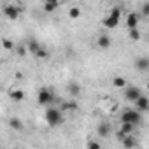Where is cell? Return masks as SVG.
Segmentation results:
<instances>
[{"label": "cell", "mask_w": 149, "mask_h": 149, "mask_svg": "<svg viewBox=\"0 0 149 149\" xmlns=\"http://www.w3.org/2000/svg\"><path fill=\"white\" fill-rule=\"evenodd\" d=\"M86 149H102V146H100V142H98V140H90Z\"/></svg>", "instance_id": "obj_24"}, {"label": "cell", "mask_w": 149, "mask_h": 149, "mask_svg": "<svg viewBox=\"0 0 149 149\" xmlns=\"http://www.w3.org/2000/svg\"><path fill=\"white\" fill-rule=\"evenodd\" d=\"M68 16H70L72 19L79 18V16H81V9H79V7H70V9H68Z\"/></svg>", "instance_id": "obj_23"}, {"label": "cell", "mask_w": 149, "mask_h": 149, "mask_svg": "<svg viewBox=\"0 0 149 149\" xmlns=\"http://www.w3.org/2000/svg\"><path fill=\"white\" fill-rule=\"evenodd\" d=\"M147 90H149V84H147Z\"/></svg>", "instance_id": "obj_27"}, {"label": "cell", "mask_w": 149, "mask_h": 149, "mask_svg": "<svg viewBox=\"0 0 149 149\" xmlns=\"http://www.w3.org/2000/svg\"><path fill=\"white\" fill-rule=\"evenodd\" d=\"M53 100H54V95L51 93V90H47V88L39 90V93H37V104L39 105H49Z\"/></svg>", "instance_id": "obj_4"}, {"label": "cell", "mask_w": 149, "mask_h": 149, "mask_svg": "<svg viewBox=\"0 0 149 149\" xmlns=\"http://www.w3.org/2000/svg\"><path fill=\"white\" fill-rule=\"evenodd\" d=\"M119 19H121V9H119V7H114V9H111L109 14L102 19V25L111 30V28H116V26L119 25Z\"/></svg>", "instance_id": "obj_2"}, {"label": "cell", "mask_w": 149, "mask_h": 149, "mask_svg": "<svg viewBox=\"0 0 149 149\" xmlns=\"http://www.w3.org/2000/svg\"><path fill=\"white\" fill-rule=\"evenodd\" d=\"M58 2H56V0H47V2H44L42 4V9L46 11V13H53V11H56L58 9Z\"/></svg>", "instance_id": "obj_16"}, {"label": "cell", "mask_w": 149, "mask_h": 149, "mask_svg": "<svg viewBox=\"0 0 149 149\" xmlns=\"http://www.w3.org/2000/svg\"><path fill=\"white\" fill-rule=\"evenodd\" d=\"M128 35H130V39H132L133 42L140 40V30H139V28H135V30H128Z\"/></svg>", "instance_id": "obj_21"}, {"label": "cell", "mask_w": 149, "mask_h": 149, "mask_svg": "<svg viewBox=\"0 0 149 149\" xmlns=\"http://www.w3.org/2000/svg\"><path fill=\"white\" fill-rule=\"evenodd\" d=\"M40 47H42V46H40V44H39L35 39H30V40H28V51H30L32 54H35V53H37Z\"/></svg>", "instance_id": "obj_18"}, {"label": "cell", "mask_w": 149, "mask_h": 149, "mask_svg": "<svg viewBox=\"0 0 149 149\" xmlns=\"http://www.w3.org/2000/svg\"><path fill=\"white\" fill-rule=\"evenodd\" d=\"M139 21H140L139 14H137V13H130V14L126 16V28H128V30H135V28L139 26Z\"/></svg>", "instance_id": "obj_8"}, {"label": "cell", "mask_w": 149, "mask_h": 149, "mask_svg": "<svg viewBox=\"0 0 149 149\" xmlns=\"http://www.w3.org/2000/svg\"><path fill=\"white\" fill-rule=\"evenodd\" d=\"M133 65L139 72H146V70H149V58L147 56H139Z\"/></svg>", "instance_id": "obj_9"}, {"label": "cell", "mask_w": 149, "mask_h": 149, "mask_svg": "<svg viewBox=\"0 0 149 149\" xmlns=\"http://www.w3.org/2000/svg\"><path fill=\"white\" fill-rule=\"evenodd\" d=\"M44 118H46V123H47L51 128H56V126H60V125L65 121V118H63V112H61L58 107H49V109L46 111Z\"/></svg>", "instance_id": "obj_1"}, {"label": "cell", "mask_w": 149, "mask_h": 149, "mask_svg": "<svg viewBox=\"0 0 149 149\" xmlns=\"http://www.w3.org/2000/svg\"><path fill=\"white\" fill-rule=\"evenodd\" d=\"M11 97H13L16 102H21V100L25 98V91H23V90H13V91H11Z\"/></svg>", "instance_id": "obj_19"}, {"label": "cell", "mask_w": 149, "mask_h": 149, "mask_svg": "<svg viewBox=\"0 0 149 149\" xmlns=\"http://www.w3.org/2000/svg\"><path fill=\"white\" fill-rule=\"evenodd\" d=\"M133 130H135V126H133V125H126V123H121V126H119V130H118V137H119V139H123V137L133 135Z\"/></svg>", "instance_id": "obj_11"}, {"label": "cell", "mask_w": 149, "mask_h": 149, "mask_svg": "<svg viewBox=\"0 0 149 149\" xmlns=\"http://www.w3.org/2000/svg\"><path fill=\"white\" fill-rule=\"evenodd\" d=\"M67 91H68V95H70L72 98H76V97L81 93V86H79L77 83H68V84H67Z\"/></svg>", "instance_id": "obj_14"}, {"label": "cell", "mask_w": 149, "mask_h": 149, "mask_svg": "<svg viewBox=\"0 0 149 149\" xmlns=\"http://www.w3.org/2000/svg\"><path fill=\"white\" fill-rule=\"evenodd\" d=\"M58 109L65 114V112H68V111H76V109H77V104L74 102V100H68V102H63Z\"/></svg>", "instance_id": "obj_15"}, {"label": "cell", "mask_w": 149, "mask_h": 149, "mask_svg": "<svg viewBox=\"0 0 149 149\" xmlns=\"http://www.w3.org/2000/svg\"><path fill=\"white\" fill-rule=\"evenodd\" d=\"M97 135H98V137H102V139L109 137V135H111V125H109L107 121L98 123V126H97Z\"/></svg>", "instance_id": "obj_10"}, {"label": "cell", "mask_w": 149, "mask_h": 149, "mask_svg": "<svg viewBox=\"0 0 149 149\" xmlns=\"http://www.w3.org/2000/svg\"><path fill=\"white\" fill-rule=\"evenodd\" d=\"M140 97H142L140 88H137V86H126V88H125V98H126V100H130V102L135 104Z\"/></svg>", "instance_id": "obj_5"}, {"label": "cell", "mask_w": 149, "mask_h": 149, "mask_svg": "<svg viewBox=\"0 0 149 149\" xmlns=\"http://www.w3.org/2000/svg\"><path fill=\"white\" fill-rule=\"evenodd\" d=\"M121 123L137 126V125L140 123V112L135 111V109H125V111L121 112Z\"/></svg>", "instance_id": "obj_3"}, {"label": "cell", "mask_w": 149, "mask_h": 149, "mask_svg": "<svg viewBox=\"0 0 149 149\" xmlns=\"http://www.w3.org/2000/svg\"><path fill=\"white\" fill-rule=\"evenodd\" d=\"M112 84H114V88H126V79L125 77H121V76H116V77H112Z\"/></svg>", "instance_id": "obj_17"}, {"label": "cell", "mask_w": 149, "mask_h": 149, "mask_svg": "<svg viewBox=\"0 0 149 149\" xmlns=\"http://www.w3.org/2000/svg\"><path fill=\"white\" fill-rule=\"evenodd\" d=\"M2 11H4V14H6L9 19H16V18L19 16V13H21V11H19V7H18L16 4H6Z\"/></svg>", "instance_id": "obj_6"}, {"label": "cell", "mask_w": 149, "mask_h": 149, "mask_svg": "<svg viewBox=\"0 0 149 149\" xmlns=\"http://www.w3.org/2000/svg\"><path fill=\"white\" fill-rule=\"evenodd\" d=\"M33 56H35V58H39V60H46V58L49 56V53H47V49H46V47H40Z\"/></svg>", "instance_id": "obj_22"}, {"label": "cell", "mask_w": 149, "mask_h": 149, "mask_svg": "<svg viewBox=\"0 0 149 149\" xmlns=\"http://www.w3.org/2000/svg\"><path fill=\"white\" fill-rule=\"evenodd\" d=\"M135 111H139L140 114L149 111V98H147L146 95H142V97H140V98L135 102Z\"/></svg>", "instance_id": "obj_7"}, {"label": "cell", "mask_w": 149, "mask_h": 149, "mask_svg": "<svg viewBox=\"0 0 149 149\" xmlns=\"http://www.w3.org/2000/svg\"><path fill=\"white\" fill-rule=\"evenodd\" d=\"M2 46H4L6 49H14V44H13V40H9V39H4V40H2Z\"/></svg>", "instance_id": "obj_25"}, {"label": "cell", "mask_w": 149, "mask_h": 149, "mask_svg": "<svg viewBox=\"0 0 149 149\" xmlns=\"http://www.w3.org/2000/svg\"><path fill=\"white\" fill-rule=\"evenodd\" d=\"M97 44H98V47H100V49H109V47L112 46V40H111V37H109V35H100V37H98V40H97Z\"/></svg>", "instance_id": "obj_13"}, {"label": "cell", "mask_w": 149, "mask_h": 149, "mask_svg": "<svg viewBox=\"0 0 149 149\" xmlns=\"http://www.w3.org/2000/svg\"><path fill=\"white\" fill-rule=\"evenodd\" d=\"M140 14H142V16H149V2H146V4L142 6V9H140Z\"/></svg>", "instance_id": "obj_26"}, {"label": "cell", "mask_w": 149, "mask_h": 149, "mask_svg": "<svg viewBox=\"0 0 149 149\" xmlns=\"http://www.w3.org/2000/svg\"><path fill=\"white\" fill-rule=\"evenodd\" d=\"M9 125H11V126H13L14 130H18V132H19V130H23V123H21V121H19L18 118H11Z\"/></svg>", "instance_id": "obj_20"}, {"label": "cell", "mask_w": 149, "mask_h": 149, "mask_svg": "<svg viewBox=\"0 0 149 149\" xmlns=\"http://www.w3.org/2000/svg\"><path fill=\"white\" fill-rule=\"evenodd\" d=\"M121 144H123L125 149H135V146H137V139H135L133 135H128V137H123V139H121Z\"/></svg>", "instance_id": "obj_12"}]
</instances>
